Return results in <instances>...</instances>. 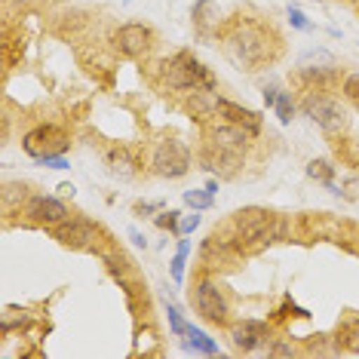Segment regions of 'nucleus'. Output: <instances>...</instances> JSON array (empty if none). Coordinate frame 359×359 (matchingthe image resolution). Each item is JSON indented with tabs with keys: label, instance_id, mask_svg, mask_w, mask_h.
<instances>
[{
	"label": "nucleus",
	"instance_id": "nucleus-14",
	"mask_svg": "<svg viewBox=\"0 0 359 359\" xmlns=\"http://www.w3.org/2000/svg\"><path fill=\"white\" fill-rule=\"evenodd\" d=\"M307 175H310V178H316V182H323V184H329V187H332L334 166H332L329 160H310V166H307Z\"/></svg>",
	"mask_w": 359,
	"mask_h": 359
},
{
	"label": "nucleus",
	"instance_id": "nucleus-6",
	"mask_svg": "<svg viewBox=\"0 0 359 359\" xmlns=\"http://www.w3.org/2000/svg\"><path fill=\"white\" fill-rule=\"evenodd\" d=\"M114 50L120 55H126V59H138V55H144L151 50V31L144 25H123L114 34Z\"/></svg>",
	"mask_w": 359,
	"mask_h": 359
},
{
	"label": "nucleus",
	"instance_id": "nucleus-19",
	"mask_svg": "<svg viewBox=\"0 0 359 359\" xmlns=\"http://www.w3.org/2000/svg\"><path fill=\"white\" fill-rule=\"evenodd\" d=\"M344 95H347L350 102L359 104V74H350V77L344 80Z\"/></svg>",
	"mask_w": 359,
	"mask_h": 359
},
{
	"label": "nucleus",
	"instance_id": "nucleus-12",
	"mask_svg": "<svg viewBox=\"0 0 359 359\" xmlns=\"http://www.w3.org/2000/svg\"><path fill=\"white\" fill-rule=\"evenodd\" d=\"M194 25L200 31H212L218 25V6L212 0H197V6H194Z\"/></svg>",
	"mask_w": 359,
	"mask_h": 359
},
{
	"label": "nucleus",
	"instance_id": "nucleus-5",
	"mask_svg": "<svg viewBox=\"0 0 359 359\" xmlns=\"http://www.w3.org/2000/svg\"><path fill=\"white\" fill-rule=\"evenodd\" d=\"M65 148H68V138L55 126H37L34 133L25 135V151L40 163L46 157H59V154H65Z\"/></svg>",
	"mask_w": 359,
	"mask_h": 359
},
{
	"label": "nucleus",
	"instance_id": "nucleus-4",
	"mask_svg": "<svg viewBox=\"0 0 359 359\" xmlns=\"http://www.w3.org/2000/svg\"><path fill=\"white\" fill-rule=\"evenodd\" d=\"M191 169V154L182 142H163L154 151V172L163 178H182Z\"/></svg>",
	"mask_w": 359,
	"mask_h": 359
},
{
	"label": "nucleus",
	"instance_id": "nucleus-22",
	"mask_svg": "<svg viewBox=\"0 0 359 359\" xmlns=\"http://www.w3.org/2000/svg\"><path fill=\"white\" fill-rule=\"evenodd\" d=\"M157 227H178V212H163V215H157Z\"/></svg>",
	"mask_w": 359,
	"mask_h": 359
},
{
	"label": "nucleus",
	"instance_id": "nucleus-18",
	"mask_svg": "<svg viewBox=\"0 0 359 359\" xmlns=\"http://www.w3.org/2000/svg\"><path fill=\"white\" fill-rule=\"evenodd\" d=\"M344 344H347L350 350H359V320L350 323V325H344Z\"/></svg>",
	"mask_w": 359,
	"mask_h": 359
},
{
	"label": "nucleus",
	"instance_id": "nucleus-7",
	"mask_svg": "<svg viewBox=\"0 0 359 359\" xmlns=\"http://www.w3.org/2000/svg\"><path fill=\"white\" fill-rule=\"evenodd\" d=\"M25 215L37 224H65L68 222V209H65V203L55 200V197H46V194L31 197L25 203Z\"/></svg>",
	"mask_w": 359,
	"mask_h": 359
},
{
	"label": "nucleus",
	"instance_id": "nucleus-21",
	"mask_svg": "<svg viewBox=\"0 0 359 359\" xmlns=\"http://www.w3.org/2000/svg\"><path fill=\"white\" fill-rule=\"evenodd\" d=\"M200 224V215H184L182 222H178V233H194Z\"/></svg>",
	"mask_w": 359,
	"mask_h": 359
},
{
	"label": "nucleus",
	"instance_id": "nucleus-10",
	"mask_svg": "<svg viewBox=\"0 0 359 359\" xmlns=\"http://www.w3.org/2000/svg\"><path fill=\"white\" fill-rule=\"evenodd\" d=\"M215 111L222 114V117H227V123H233V126H243L246 133L255 135L258 129H261V117L255 111H249V108H240V104H233V102H227V99H215Z\"/></svg>",
	"mask_w": 359,
	"mask_h": 359
},
{
	"label": "nucleus",
	"instance_id": "nucleus-13",
	"mask_svg": "<svg viewBox=\"0 0 359 359\" xmlns=\"http://www.w3.org/2000/svg\"><path fill=\"white\" fill-rule=\"evenodd\" d=\"M187 338H191V350H200V353H209V356H215L218 353V344L209 338L206 332H200V329H194V325H187Z\"/></svg>",
	"mask_w": 359,
	"mask_h": 359
},
{
	"label": "nucleus",
	"instance_id": "nucleus-25",
	"mask_svg": "<svg viewBox=\"0 0 359 359\" xmlns=\"http://www.w3.org/2000/svg\"><path fill=\"white\" fill-rule=\"evenodd\" d=\"M276 99H280V95H276V89H267V93H264V104H267V108H273Z\"/></svg>",
	"mask_w": 359,
	"mask_h": 359
},
{
	"label": "nucleus",
	"instance_id": "nucleus-1",
	"mask_svg": "<svg viewBox=\"0 0 359 359\" xmlns=\"http://www.w3.org/2000/svg\"><path fill=\"white\" fill-rule=\"evenodd\" d=\"M163 74H166V83L175 86V89H197V86H206L212 89V77L206 74V68L187 53H178L175 59H169L163 65Z\"/></svg>",
	"mask_w": 359,
	"mask_h": 359
},
{
	"label": "nucleus",
	"instance_id": "nucleus-24",
	"mask_svg": "<svg viewBox=\"0 0 359 359\" xmlns=\"http://www.w3.org/2000/svg\"><path fill=\"white\" fill-rule=\"evenodd\" d=\"M43 166H50V169H68V160H65L62 154H59V157H46Z\"/></svg>",
	"mask_w": 359,
	"mask_h": 359
},
{
	"label": "nucleus",
	"instance_id": "nucleus-11",
	"mask_svg": "<svg viewBox=\"0 0 359 359\" xmlns=\"http://www.w3.org/2000/svg\"><path fill=\"white\" fill-rule=\"evenodd\" d=\"M55 236H59L65 246H89V243L99 236V231L86 222H71V224H62L59 231H55Z\"/></svg>",
	"mask_w": 359,
	"mask_h": 359
},
{
	"label": "nucleus",
	"instance_id": "nucleus-8",
	"mask_svg": "<svg viewBox=\"0 0 359 359\" xmlns=\"http://www.w3.org/2000/svg\"><path fill=\"white\" fill-rule=\"evenodd\" d=\"M197 310L206 316L209 323H224L227 320V301L224 295L218 292L215 283H200L197 285Z\"/></svg>",
	"mask_w": 359,
	"mask_h": 359
},
{
	"label": "nucleus",
	"instance_id": "nucleus-17",
	"mask_svg": "<svg viewBox=\"0 0 359 359\" xmlns=\"http://www.w3.org/2000/svg\"><path fill=\"white\" fill-rule=\"evenodd\" d=\"M273 108H276V117H280V123H289V120H292V114H295V104H292V95H280V99H276V104H273Z\"/></svg>",
	"mask_w": 359,
	"mask_h": 359
},
{
	"label": "nucleus",
	"instance_id": "nucleus-9",
	"mask_svg": "<svg viewBox=\"0 0 359 359\" xmlns=\"http://www.w3.org/2000/svg\"><path fill=\"white\" fill-rule=\"evenodd\" d=\"M267 338V325L258 323V320H243L236 323L231 329V341L236 350H243V353H249V350H255L261 341Z\"/></svg>",
	"mask_w": 359,
	"mask_h": 359
},
{
	"label": "nucleus",
	"instance_id": "nucleus-16",
	"mask_svg": "<svg viewBox=\"0 0 359 359\" xmlns=\"http://www.w3.org/2000/svg\"><path fill=\"white\" fill-rule=\"evenodd\" d=\"M187 252H191V246H187V240H182V246H178V255L172 258V280H175V283H182V280H184Z\"/></svg>",
	"mask_w": 359,
	"mask_h": 359
},
{
	"label": "nucleus",
	"instance_id": "nucleus-20",
	"mask_svg": "<svg viewBox=\"0 0 359 359\" xmlns=\"http://www.w3.org/2000/svg\"><path fill=\"white\" fill-rule=\"evenodd\" d=\"M169 325H172V332H175V334H187V323L182 320L178 307H169Z\"/></svg>",
	"mask_w": 359,
	"mask_h": 359
},
{
	"label": "nucleus",
	"instance_id": "nucleus-23",
	"mask_svg": "<svg viewBox=\"0 0 359 359\" xmlns=\"http://www.w3.org/2000/svg\"><path fill=\"white\" fill-rule=\"evenodd\" d=\"M289 19H292V25H295L298 31H307L310 25H307V19H304V15H301L298 10H289Z\"/></svg>",
	"mask_w": 359,
	"mask_h": 359
},
{
	"label": "nucleus",
	"instance_id": "nucleus-15",
	"mask_svg": "<svg viewBox=\"0 0 359 359\" xmlns=\"http://www.w3.org/2000/svg\"><path fill=\"white\" fill-rule=\"evenodd\" d=\"M212 197H215V194L209 191H184V203L187 206H194V209H209L212 206Z\"/></svg>",
	"mask_w": 359,
	"mask_h": 359
},
{
	"label": "nucleus",
	"instance_id": "nucleus-2",
	"mask_svg": "<svg viewBox=\"0 0 359 359\" xmlns=\"http://www.w3.org/2000/svg\"><path fill=\"white\" fill-rule=\"evenodd\" d=\"M227 50H231L233 59L240 62L243 68H249V71L255 68V65H261L264 59H271V53H267L264 37H261L255 28H240V31H236V34L231 37Z\"/></svg>",
	"mask_w": 359,
	"mask_h": 359
},
{
	"label": "nucleus",
	"instance_id": "nucleus-3",
	"mask_svg": "<svg viewBox=\"0 0 359 359\" xmlns=\"http://www.w3.org/2000/svg\"><path fill=\"white\" fill-rule=\"evenodd\" d=\"M304 111H307V117L313 120L323 133H329V135H341L350 126L347 111L341 108L334 99H307Z\"/></svg>",
	"mask_w": 359,
	"mask_h": 359
},
{
	"label": "nucleus",
	"instance_id": "nucleus-26",
	"mask_svg": "<svg viewBox=\"0 0 359 359\" xmlns=\"http://www.w3.org/2000/svg\"><path fill=\"white\" fill-rule=\"evenodd\" d=\"M59 191L65 194V197H74V184H62V187H59Z\"/></svg>",
	"mask_w": 359,
	"mask_h": 359
}]
</instances>
